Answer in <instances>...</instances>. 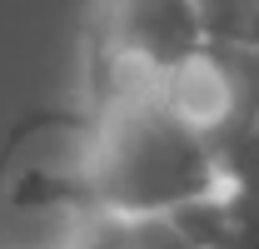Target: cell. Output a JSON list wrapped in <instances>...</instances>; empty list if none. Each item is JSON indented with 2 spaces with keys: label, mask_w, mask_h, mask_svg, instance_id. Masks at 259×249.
Segmentation results:
<instances>
[{
  "label": "cell",
  "mask_w": 259,
  "mask_h": 249,
  "mask_svg": "<svg viewBox=\"0 0 259 249\" xmlns=\"http://www.w3.org/2000/svg\"><path fill=\"white\" fill-rule=\"evenodd\" d=\"M204 20L194 0H105L100 5V75L105 95L164 80L175 65L199 55Z\"/></svg>",
  "instance_id": "2"
},
{
  "label": "cell",
  "mask_w": 259,
  "mask_h": 249,
  "mask_svg": "<svg viewBox=\"0 0 259 249\" xmlns=\"http://www.w3.org/2000/svg\"><path fill=\"white\" fill-rule=\"evenodd\" d=\"M229 249H259V194L254 189H229Z\"/></svg>",
  "instance_id": "6"
},
{
  "label": "cell",
  "mask_w": 259,
  "mask_h": 249,
  "mask_svg": "<svg viewBox=\"0 0 259 249\" xmlns=\"http://www.w3.org/2000/svg\"><path fill=\"white\" fill-rule=\"evenodd\" d=\"M164 100L204 135H214L220 124H229L239 115V90H234V70H229L225 50L204 45L199 55H190L185 65H175L160 80Z\"/></svg>",
  "instance_id": "3"
},
{
  "label": "cell",
  "mask_w": 259,
  "mask_h": 249,
  "mask_svg": "<svg viewBox=\"0 0 259 249\" xmlns=\"http://www.w3.org/2000/svg\"><path fill=\"white\" fill-rule=\"evenodd\" d=\"M125 249H194L169 215H155V219H135L130 224V244Z\"/></svg>",
  "instance_id": "7"
},
{
  "label": "cell",
  "mask_w": 259,
  "mask_h": 249,
  "mask_svg": "<svg viewBox=\"0 0 259 249\" xmlns=\"http://www.w3.org/2000/svg\"><path fill=\"white\" fill-rule=\"evenodd\" d=\"M204 40L220 50H259V0H194Z\"/></svg>",
  "instance_id": "5"
},
{
  "label": "cell",
  "mask_w": 259,
  "mask_h": 249,
  "mask_svg": "<svg viewBox=\"0 0 259 249\" xmlns=\"http://www.w3.org/2000/svg\"><path fill=\"white\" fill-rule=\"evenodd\" d=\"M214 159H220V175L229 189H254L259 194V120L254 115H234L229 124H220L209 135Z\"/></svg>",
  "instance_id": "4"
},
{
  "label": "cell",
  "mask_w": 259,
  "mask_h": 249,
  "mask_svg": "<svg viewBox=\"0 0 259 249\" xmlns=\"http://www.w3.org/2000/svg\"><path fill=\"white\" fill-rule=\"evenodd\" d=\"M214 189H225L214 145L164 100L160 80L105 95L90 124V210L155 219Z\"/></svg>",
  "instance_id": "1"
}]
</instances>
